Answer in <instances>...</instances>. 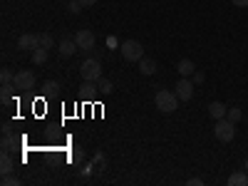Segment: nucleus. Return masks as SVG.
<instances>
[{"label": "nucleus", "mask_w": 248, "mask_h": 186, "mask_svg": "<svg viewBox=\"0 0 248 186\" xmlns=\"http://www.w3.org/2000/svg\"><path fill=\"white\" fill-rule=\"evenodd\" d=\"M57 87H60V82H52V79L45 82V90H47V92H57Z\"/></svg>", "instance_id": "obj_24"}, {"label": "nucleus", "mask_w": 248, "mask_h": 186, "mask_svg": "<svg viewBox=\"0 0 248 186\" xmlns=\"http://www.w3.org/2000/svg\"><path fill=\"white\" fill-rule=\"evenodd\" d=\"M186 186H203V179H189V181H186Z\"/></svg>", "instance_id": "obj_25"}, {"label": "nucleus", "mask_w": 248, "mask_h": 186, "mask_svg": "<svg viewBox=\"0 0 248 186\" xmlns=\"http://www.w3.org/2000/svg\"><path fill=\"white\" fill-rule=\"evenodd\" d=\"M13 87H20V90H32V87H35V72H30V70H20V72H15Z\"/></svg>", "instance_id": "obj_5"}, {"label": "nucleus", "mask_w": 248, "mask_h": 186, "mask_svg": "<svg viewBox=\"0 0 248 186\" xmlns=\"http://www.w3.org/2000/svg\"><path fill=\"white\" fill-rule=\"evenodd\" d=\"M67 8H70V13L77 15V13H82V8H85V5H82L79 0H70V5H67Z\"/></svg>", "instance_id": "obj_22"}, {"label": "nucleus", "mask_w": 248, "mask_h": 186, "mask_svg": "<svg viewBox=\"0 0 248 186\" xmlns=\"http://www.w3.org/2000/svg\"><path fill=\"white\" fill-rule=\"evenodd\" d=\"M137 65H139V72H141V75H154V72L159 70V67H156V62H154L152 57H141Z\"/></svg>", "instance_id": "obj_9"}, {"label": "nucleus", "mask_w": 248, "mask_h": 186, "mask_svg": "<svg viewBox=\"0 0 248 186\" xmlns=\"http://www.w3.org/2000/svg\"><path fill=\"white\" fill-rule=\"evenodd\" d=\"M226 112H229V107H226L223 102H211V105H209V114H211L214 119H223Z\"/></svg>", "instance_id": "obj_11"}, {"label": "nucleus", "mask_w": 248, "mask_h": 186, "mask_svg": "<svg viewBox=\"0 0 248 186\" xmlns=\"http://www.w3.org/2000/svg\"><path fill=\"white\" fill-rule=\"evenodd\" d=\"M241 117H243V112H241L238 107H229V112H226V119H231L233 124L241 122Z\"/></svg>", "instance_id": "obj_17"}, {"label": "nucleus", "mask_w": 248, "mask_h": 186, "mask_svg": "<svg viewBox=\"0 0 248 186\" xmlns=\"http://www.w3.org/2000/svg\"><path fill=\"white\" fill-rule=\"evenodd\" d=\"M0 99H3V105L10 102V85H3V92H0Z\"/></svg>", "instance_id": "obj_23"}, {"label": "nucleus", "mask_w": 248, "mask_h": 186, "mask_svg": "<svg viewBox=\"0 0 248 186\" xmlns=\"http://www.w3.org/2000/svg\"><path fill=\"white\" fill-rule=\"evenodd\" d=\"M35 47H40V35L37 32H25V35H20V40H17V50H35Z\"/></svg>", "instance_id": "obj_8"}, {"label": "nucleus", "mask_w": 248, "mask_h": 186, "mask_svg": "<svg viewBox=\"0 0 248 186\" xmlns=\"http://www.w3.org/2000/svg\"><path fill=\"white\" fill-rule=\"evenodd\" d=\"M45 137H47V139H57V132H55L52 127H47V129H45Z\"/></svg>", "instance_id": "obj_27"}, {"label": "nucleus", "mask_w": 248, "mask_h": 186, "mask_svg": "<svg viewBox=\"0 0 248 186\" xmlns=\"http://www.w3.org/2000/svg\"><path fill=\"white\" fill-rule=\"evenodd\" d=\"M13 169H15V161L10 159V152H3V161H0V171H3V176H8V174H13Z\"/></svg>", "instance_id": "obj_14"}, {"label": "nucleus", "mask_w": 248, "mask_h": 186, "mask_svg": "<svg viewBox=\"0 0 248 186\" xmlns=\"http://www.w3.org/2000/svg\"><path fill=\"white\" fill-rule=\"evenodd\" d=\"M179 102H181V99H179V94H176V92H171V90H159V92H156V97H154L156 109H159V112H164V114L176 112Z\"/></svg>", "instance_id": "obj_1"}, {"label": "nucleus", "mask_w": 248, "mask_h": 186, "mask_svg": "<svg viewBox=\"0 0 248 186\" xmlns=\"http://www.w3.org/2000/svg\"><path fill=\"white\" fill-rule=\"evenodd\" d=\"M174 92L179 94V99H181V102H189V99L194 97V82H191L189 77H181V79L176 82Z\"/></svg>", "instance_id": "obj_6"}, {"label": "nucleus", "mask_w": 248, "mask_h": 186, "mask_svg": "<svg viewBox=\"0 0 248 186\" xmlns=\"http://www.w3.org/2000/svg\"><path fill=\"white\" fill-rule=\"evenodd\" d=\"M79 159H82V149H75V152H72V161L77 164Z\"/></svg>", "instance_id": "obj_29"}, {"label": "nucleus", "mask_w": 248, "mask_h": 186, "mask_svg": "<svg viewBox=\"0 0 248 186\" xmlns=\"http://www.w3.org/2000/svg\"><path fill=\"white\" fill-rule=\"evenodd\" d=\"M79 75H82V79L99 82L102 79V65H99V60H85V62H82V67H79Z\"/></svg>", "instance_id": "obj_4"}, {"label": "nucleus", "mask_w": 248, "mask_h": 186, "mask_svg": "<svg viewBox=\"0 0 248 186\" xmlns=\"http://www.w3.org/2000/svg\"><path fill=\"white\" fill-rule=\"evenodd\" d=\"M3 186H20V179L17 176H3Z\"/></svg>", "instance_id": "obj_21"}, {"label": "nucleus", "mask_w": 248, "mask_h": 186, "mask_svg": "<svg viewBox=\"0 0 248 186\" xmlns=\"http://www.w3.org/2000/svg\"><path fill=\"white\" fill-rule=\"evenodd\" d=\"M236 8H248V0H231Z\"/></svg>", "instance_id": "obj_28"}, {"label": "nucleus", "mask_w": 248, "mask_h": 186, "mask_svg": "<svg viewBox=\"0 0 248 186\" xmlns=\"http://www.w3.org/2000/svg\"><path fill=\"white\" fill-rule=\"evenodd\" d=\"M52 45H55V40H52L50 32H43V35H40V47H47V50H50Z\"/></svg>", "instance_id": "obj_18"}, {"label": "nucleus", "mask_w": 248, "mask_h": 186, "mask_svg": "<svg viewBox=\"0 0 248 186\" xmlns=\"http://www.w3.org/2000/svg\"><path fill=\"white\" fill-rule=\"evenodd\" d=\"M176 70H179V75H181V77H189V75H194V72H196V65H194L191 60H179Z\"/></svg>", "instance_id": "obj_12"}, {"label": "nucleus", "mask_w": 248, "mask_h": 186, "mask_svg": "<svg viewBox=\"0 0 248 186\" xmlns=\"http://www.w3.org/2000/svg\"><path fill=\"white\" fill-rule=\"evenodd\" d=\"M17 147V139L10 132H3V152H13Z\"/></svg>", "instance_id": "obj_16"}, {"label": "nucleus", "mask_w": 248, "mask_h": 186, "mask_svg": "<svg viewBox=\"0 0 248 186\" xmlns=\"http://www.w3.org/2000/svg\"><path fill=\"white\" fill-rule=\"evenodd\" d=\"M13 79H15V75H13L10 70H3V72H0V82H3V85H13Z\"/></svg>", "instance_id": "obj_20"}, {"label": "nucleus", "mask_w": 248, "mask_h": 186, "mask_svg": "<svg viewBox=\"0 0 248 186\" xmlns=\"http://www.w3.org/2000/svg\"><path fill=\"white\" fill-rule=\"evenodd\" d=\"M243 169H246V171H248V159H246V164H243Z\"/></svg>", "instance_id": "obj_31"}, {"label": "nucleus", "mask_w": 248, "mask_h": 186, "mask_svg": "<svg viewBox=\"0 0 248 186\" xmlns=\"http://www.w3.org/2000/svg\"><path fill=\"white\" fill-rule=\"evenodd\" d=\"M229 186H248V174L246 171H236L229 176Z\"/></svg>", "instance_id": "obj_15"}, {"label": "nucleus", "mask_w": 248, "mask_h": 186, "mask_svg": "<svg viewBox=\"0 0 248 186\" xmlns=\"http://www.w3.org/2000/svg\"><path fill=\"white\" fill-rule=\"evenodd\" d=\"M203 79H206V75H203V72H194V82H196V85H201Z\"/></svg>", "instance_id": "obj_26"}, {"label": "nucleus", "mask_w": 248, "mask_h": 186, "mask_svg": "<svg viewBox=\"0 0 248 186\" xmlns=\"http://www.w3.org/2000/svg\"><path fill=\"white\" fill-rule=\"evenodd\" d=\"M30 60H32V65H45L47 62V47H35Z\"/></svg>", "instance_id": "obj_13"}, {"label": "nucleus", "mask_w": 248, "mask_h": 186, "mask_svg": "<svg viewBox=\"0 0 248 186\" xmlns=\"http://www.w3.org/2000/svg\"><path fill=\"white\" fill-rule=\"evenodd\" d=\"M97 87H99V92H105V94H109L114 85H112V82H109V79H105V77H102V79L97 82Z\"/></svg>", "instance_id": "obj_19"}, {"label": "nucleus", "mask_w": 248, "mask_h": 186, "mask_svg": "<svg viewBox=\"0 0 248 186\" xmlns=\"http://www.w3.org/2000/svg\"><path fill=\"white\" fill-rule=\"evenodd\" d=\"M119 52H122V57L127 62H139L144 57V47H141V43H137V40H127V43H122Z\"/></svg>", "instance_id": "obj_3"}, {"label": "nucleus", "mask_w": 248, "mask_h": 186, "mask_svg": "<svg viewBox=\"0 0 248 186\" xmlns=\"http://www.w3.org/2000/svg\"><path fill=\"white\" fill-rule=\"evenodd\" d=\"M79 3H82V5H85V8H92V5L97 3V0H79Z\"/></svg>", "instance_id": "obj_30"}, {"label": "nucleus", "mask_w": 248, "mask_h": 186, "mask_svg": "<svg viewBox=\"0 0 248 186\" xmlns=\"http://www.w3.org/2000/svg\"><path fill=\"white\" fill-rule=\"evenodd\" d=\"M75 50H79L75 40H62V43L57 45V52H60L62 57H70V55H75Z\"/></svg>", "instance_id": "obj_10"}, {"label": "nucleus", "mask_w": 248, "mask_h": 186, "mask_svg": "<svg viewBox=\"0 0 248 186\" xmlns=\"http://www.w3.org/2000/svg\"><path fill=\"white\" fill-rule=\"evenodd\" d=\"M214 134H216V139L218 141H233V137H236V124L231 122V119H216V124H214Z\"/></svg>", "instance_id": "obj_2"}, {"label": "nucleus", "mask_w": 248, "mask_h": 186, "mask_svg": "<svg viewBox=\"0 0 248 186\" xmlns=\"http://www.w3.org/2000/svg\"><path fill=\"white\" fill-rule=\"evenodd\" d=\"M75 43H77V47H79L82 52H90V50L94 47V32H92V30H79V32L75 35Z\"/></svg>", "instance_id": "obj_7"}]
</instances>
